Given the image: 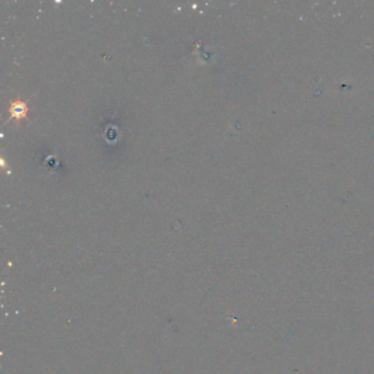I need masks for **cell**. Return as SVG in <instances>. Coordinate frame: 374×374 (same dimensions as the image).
<instances>
[{
  "instance_id": "obj_1",
  "label": "cell",
  "mask_w": 374,
  "mask_h": 374,
  "mask_svg": "<svg viewBox=\"0 0 374 374\" xmlns=\"http://www.w3.org/2000/svg\"><path fill=\"white\" fill-rule=\"evenodd\" d=\"M29 111H30L29 106H26V102H24L20 99H16L11 102V104L9 106L10 118H14L18 122H20L22 118H26Z\"/></svg>"
}]
</instances>
